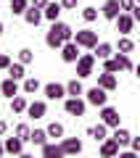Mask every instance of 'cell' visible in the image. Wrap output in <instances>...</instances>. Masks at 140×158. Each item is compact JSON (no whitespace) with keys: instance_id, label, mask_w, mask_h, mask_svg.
Instances as JSON below:
<instances>
[{"instance_id":"4","label":"cell","mask_w":140,"mask_h":158,"mask_svg":"<svg viewBox=\"0 0 140 158\" xmlns=\"http://www.w3.org/2000/svg\"><path fill=\"white\" fill-rule=\"evenodd\" d=\"M63 111L69 113V116H85V111H87V100H82V98H72L66 95L63 98Z\"/></svg>"},{"instance_id":"26","label":"cell","mask_w":140,"mask_h":158,"mask_svg":"<svg viewBox=\"0 0 140 158\" xmlns=\"http://www.w3.org/2000/svg\"><path fill=\"white\" fill-rule=\"evenodd\" d=\"M27 106H29V100L24 95L11 98V113H27Z\"/></svg>"},{"instance_id":"19","label":"cell","mask_w":140,"mask_h":158,"mask_svg":"<svg viewBox=\"0 0 140 158\" xmlns=\"http://www.w3.org/2000/svg\"><path fill=\"white\" fill-rule=\"evenodd\" d=\"M40 87H42V85H40L37 77H24L21 79V92H24V95H34Z\"/></svg>"},{"instance_id":"35","label":"cell","mask_w":140,"mask_h":158,"mask_svg":"<svg viewBox=\"0 0 140 158\" xmlns=\"http://www.w3.org/2000/svg\"><path fill=\"white\" fill-rule=\"evenodd\" d=\"M116 56H119V63H122V71H135V63L127 53H116Z\"/></svg>"},{"instance_id":"34","label":"cell","mask_w":140,"mask_h":158,"mask_svg":"<svg viewBox=\"0 0 140 158\" xmlns=\"http://www.w3.org/2000/svg\"><path fill=\"white\" fill-rule=\"evenodd\" d=\"M19 61H21L24 66H29V63L34 61V50L32 48H21V50H19Z\"/></svg>"},{"instance_id":"30","label":"cell","mask_w":140,"mask_h":158,"mask_svg":"<svg viewBox=\"0 0 140 158\" xmlns=\"http://www.w3.org/2000/svg\"><path fill=\"white\" fill-rule=\"evenodd\" d=\"M103 71H111V74H119V71H122V63H119V56H116V53H114L111 58L103 61Z\"/></svg>"},{"instance_id":"13","label":"cell","mask_w":140,"mask_h":158,"mask_svg":"<svg viewBox=\"0 0 140 158\" xmlns=\"http://www.w3.org/2000/svg\"><path fill=\"white\" fill-rule=\"evenodd\" d=\"M119 13H122V8H119V0H106V3H103V8H101V16L108 19V21H114Z\"/></svg>"},{"instance_id":"11","label":"cell","mask_w":140,"mask_h":158,"mask_svg":"<svg viewBox=\"0 0 140 158\" xmlns=\"http://www.w3.org/2000/svg\"><path fill=\"white\" fill-rule=\"evenodd\" d=\"M98 150H101V156H103V158H114V156H119L122 145H119L114 137H106V140L101 142V148H98Z\"/></svg>"},{"instance_id":"7","label":"cell","mask_w":140,"mask_h":158,"mask_svg":"<svg viewBox=\"0 0 140 158\" xmlns=\"http://www.w3.org/2000/svg\"><path fill=\"white\" fill-rule=\"evenodd\" d=\"M101 121L108 127V129H114V127H119V121H122V116H119L116 108H111L106 103V106H101Z\"/></svg>"},{"instance_id":"12","label":"cell","mask_w":140,"mask_h":158,"mask_svg":"<svg viewBox=\"0 0 140 158\" xmlns=\"http://www.w3.org/2000/svg\"><path fill=\"white\" fill-rule=\"evenodd\" d=\"M98 85H101L103 90L114 92L119 87V79H116V74H111V71H101V74H98Z\"/></svg>"},{"instance_id":"3","label":"cell","mask_w":140,"mask_h":158,"mask_svg":"<svg viewBox=\"0 0 140 158\" xmlns=\"http://www.w3.org/2000/svg\"><path fill=\"white\" fill-rule=\"evenodd\" d=\"M85 100H87V106L101 108V106H106V103H108V90H103L101 85H95V87H90V90L85 92Z\"/></svg>"},{"instance_id":"10","label":"cell","mask_w":140,"mask_h":158,"mask_svg":"<svg viewBox=\"0 0 140 158\" xmlns=\"http://www.w3.org/2000/svg\"><path fill=\"white\" fill-rule=\"evenodd\" d=\"M61 150L63 156H77V153H82V140L79 137H61Z\"/></svg>"},{"instance_id":"22","label":"cell","mask_w":140,"mask_h":158,"mask_svg":"<svg viewBox=\"0 0 140 158\" xmlns=\"http://www.w3.org/2000/svg\"><path fill=\"white\" fill-rule=\"evenodd\" d=\"M61 11H63V8H61V3H53V0H50V3H48V6L42 8V16L48 19V21H58Z\"/></svg>"},{"instance_id":"41","label":"cell","mask_w":140,"mask_h":158,"mask_svg":"<svg viewBox=\"0 0 140 158\" xmlns=\"http://www.w3.org/2000/svg\"><path fill=\"white\" fill-rule=\"evenodd\" d=\"M129 13H132V19H135L138 24H140V3H135V6H132V11H129Z\"/></svg>"},{"instance_id":"37","label":"cell","mask_w":140,"mask_h":158,"mask_svg":"<svg viewBox=\"0 0 140 158\" xmlns=\"http://www.w3.org/2000/svg\"><path fill=\"white\" fill-rule=\"evenodd\" d=\"M77 3H79V0H61V8H63V11H74Z\"/></svg>"},{"instance_id":"43","label":"cell","mask_w":140,"mask_h":158,"mask_svg":"<svg viewBox=\"0 0 140 158\" xmlns=\"http://www.w3.org/2000/svg\"><path fill=\"white\" fill-rule=\"evenodd\" d=\"M6 132H8V121H3V118H0V137L6 135Z\"/></svg>"},{"instance_id":"45","label":"cell","mask_w":140,"mask_h":158,"mask_svg":"<svg viewBox=\"0 0 140 158\" xmlns=\"http://www.w3.org/2000/svg\"><path fill=\"white\" fill-rule=\"evenodd\" d=\"M3 153H6V145H3V140H0V156H3Z\"/></svg>"},{"instance_id":"18","label":"cell","mask_w":140,"mask_h":158,"mask_svg":"<svg viewBox=\"0 0 140 158\" xmlns=\"http://www.w3.org/2000/svg\"><path fill=\"white\" fill-rule=\"evenodd\" d=\"M42 8H34V6H29L27 8V11H24V21H27L29 24V27H37V24L40 21H42Z\"/></svg>"},{"instance_id":"14","label":"cell","mask_w":140,"mask_h":158,"mask_svg":"<svg viewBox=\"0 0 140 158\" xmlns=\"http://www.w3.org/2000/svg\"><path fill=\"white\" fill-rule=\"evenodd\" d=\"M3 145H6V153H11V156H21L24 153V140L21 137H6V142H3Z\"/></svg>"},{"instance_id":"25","label":"cell","mask_w":140,"mask_h":158,"mask_svg":"<svg viewBox=\"0 0 140 158\" xmlns=\"http://www.w3.org/2000/svg\"><path fill=\"white\" fill-rule=\"evenodd\" d=\"M66 95H72V98L85 95V87H82V82H79V77H74V79L66 82Z\"/></svg>"},{"instance_id":"39","label":"cell","mask_w":140,"mask_h":158,"mask_svg":"<svg viewBox=\"0 0 140 158\" xmlns=\"http://www.w3.org/2000/svg\"><path fill=\"white\" fill-rule=\"evenodd\" d=\"M11 66V58L6 56V53H0V71H3V69H8Z\"/></svg>"},{"instance_id":"33","label":"cell","mask_w":140,"mask_h":158,"mask_svg":"<svg viewBox=\"0 0 140 158\" xmlns=\"http://www.w3.org/2000/svg\"><path fill=\"white\" fill-rule=\"evenodd\" d=\"M13 135H16V137H21L24 142H29V137H32V129H29V124H16Z\"/></svg>"},{"instance_id":"31","label":"cell","mask_w":140,"mask_h":158,"mask_svg":"<svg viewBox=\"0 0 140 158\" xmlns=\"http://www.w3.org/2000/svg\"><path fill=\"white\" fill-rule=\"evenodd\" d=\"M29 142H32V145H45V142H48V129H32V137H29Z\"/></svg>"},{"instance_id":"6","label":"cell","mask_w":140,"mask_h":158,"mask_svg":"<svg viewBox=\"0 0 140 158\" xmlns=\"http://www.w3.org/2000/svg\"><path fill=\"white\" fill-rule=\"evenodd\" d=\"M114 24H116V32H119V34H129L138 21L132 19V13H129V11H122L116 19H114Z\"/></svg>"},{"instance_id":"38","label":"cell","mask_w":140,"mask_h":158,"mask_svg":"<svg viewBox=\"0 0 140 158\" xmlns=\"http://www.w3.org/2000/svg\"><path fill=\"white\" fill-rule=\"evenodd\" d=\"M129 150H132V153H140V137H132V140H129Z\"/></svg>"},{"instance_id":"5","label":"cell","mask_w":140,"mask_h":158,"mask_svg":"<svg viewBox=\"0 0 140 158\" xmlns=\"http://www.w3.org/2000/svg\"><path fill=\"white\" fill-rule=\"evenodd\" d=\"M79 50H82V48H79L77 42H74V40L63 42V45H61V61H63V63H77V58L82 56Z\"/></svg>"},{"instance_id":"28","label":"cell","mask_w":140,"mask_h":158,"mask_svg":"<svg viewBox=\"0 0 140 158\" xmlns=\"http://www.w3.org/2000/svg\"><path fill=\"white\" fill-rule=\"evenodd\" d=\"M135 50V42L132 40H129V34H122V37H119V42H116V53H132Z\"/></svg>"},{"instance_id":"29","label":"cell","mask_w":140,"mask_h":158,"mask_svg":"<svg viewBox=\"0 0 140 158\" xmlns=\"http://www.w3.org/2000/svg\"><path fill=\"white\" fill-rule=\"evenodd\" d=\"M6 71H8V77H13V79H19V82H21L24 77H27V71H24V63H21V61H16V63L11 61V66H8Z\"/></svg>"},{"instance_id":"23","label":"cell","mask_w":140,"mask_h":158,"mask_svg":"<svg viewBox=\"0 0 140 158\" xmlns=\"http://www.w3.org/2000/svg\"><path fill=\"white\" fill-rule=\"evenodd\" d=\"M50 29H56V32L61 34V37H63V42L74 40V29L69 27V24H63V21H50Z\"/></svg>"},{"instance_id":"21","label":"cell","mask_w":140,"mask_h":158,"mask_svg":"<svg viewBox=\"0 0 140 158\" xmlns=\"http://www.w3.org/2000/svg\"><path fill=\"white\" fill-rule=\"evenodd\" d=\"M111 137L119 142L122 148H129V140H132V135H129V129H124V127H114Z\"/></svg>"},{"instance_id":"36","label":"cell","mask_w":140,"mask_h":158,"mask_svg":"<svg viewBox=\"0 0 140 158\" xmlns=\"http://www.w3.org/2000/svg\"><path fill=\"white\" fill-rule=\"evenodd\" d=\"M82 19H85L87 24H93V21L98 19V8H95V6H87V8H82Z\"/></svg>"},{"instance_id":"17","label":"cell","mask_w":140,"mask_h":158,"mask_svg":"<svg viewBox=\"0 0 140 158\" xmlns=\"http://www.w3.org/2000/svg\"><path fill=\"white\" fill-rule=\"evenodd\" d=\"M40 153H42L45 158H61L63 156L61 142H45V145H40Z\"/></svg>"},{"instance_id":"24","label":"cell","mask_w":140,"mask_h":158,"mask_svg":"<svg viewBox=\"0 0 140 158\" xmlns=\"http://www.w3.org/2000/svg\"><path fill=\"white\" fill-rule=\"evenodd\" d=\"M93 53H95L98 61H106V58L114 56V45H108V42H98V45L93 48Z\"/></svg>"},{"instance_id":"32","label":"cell","mask_w":140,"mask_h":158,"mask_svg":"<svg viewBox=\"0 0 140 158\" xmlns=\"http://www.w3.org/2000/svg\"><path fill=\"white\" fill-rule=\"evenodd\" d=\"M27 8H29V0H11V13L13 16H24Z\"/></svg>"},{"instance_id":"40","label":"cell","mask_w":140,"mask_h":158,"mask_svg":"<svg viewBox=\"0 0 140 158\" xmlns=\"http://www.w3.org/2000/svg\"><path fill=\"white\" fill-rule=\"evenodd\" d=\"M132 6H135V0H119V8L122 11H132Z\"/></svg>"},{"instance_id":"16","label":"cell","mask_w":140,"mask_h":158,"mask_svg":"<svg viewBox=\"0 0 140 158\" xmlns=\"http://www.w3.org/2000/svg\"><path fill=\"white\" fill-rule=\"evenodd\" d=\"M27 113H29L32 118H42L45 113H48V103H45V100H32V103L27 106Z\"/></svg>"},{"instance_id":"20","label":"cell","mask_w":140,"mask_h":158,"mask_svg":"<svg viewBox=\"0 0 140 158\" xmlns=\"http://www.w3.org/2000/svg\"><path fill=\"white\" fill-rule=\"evenodd\" d=\"M45 45L50 48V50H61V45H63V37L56 32V29H48V34H45Z\"/></svg>"},{"instance_id":"1","label":"cell","mask_w":140,"mask_h":158,"mask_svg":"<svg viewBox=\"0 0 140 158\" xmlns=\"http://www.w3.org/2000/svg\"><path fill=\"white\" fill-rule=\"evenodd\" d=\"M95 53H82V56L77 58V77L85 79V77H93V71H95Z\"/></svg>"},{"instance_id":"44","label":"cell","mask_w":140,"mask_h":158,"mask_svg":"<svg viewBox=\"0 0 140 158\" xmlns=\"http://www.w3.org/2000/svg\"><path fill=\"white\" fill-rule=\"evenodd\" d=\"M135 77L140 79V63H138V66H135Z\"/></svg>"},{"instance_id":"42","label":"cell","mask_w":140,"mask_h":158,"mask_svg":"<svg viewBox=\"0 0 140 158\" xmlns=\"http://www.w3.org/2000/svg\"><path fill=\"white\" fill-rule=\"evenodd\" d=\"M50 3V0H29V6H34V8H45Z\"/></svg>"},{"instance_id":"8","label":"cell","mask_w":140,"mask_h":158,"mask_svg":"<svg viewBox=\"0 0 140 158\" xmlns=\"http://www.w3.org/2000/svg\"><path fill=\"white\" fill-rule=\"evenodd\" d=\"M45 98L48 100H63L66 98V85H58V82H48V85L42 87Z\"/></svg>"},{"instance_id":"46","label":"cell","mask_w":140,"mask_h":158,"mask_svg":"<svg viewBox=\"0 0 140 158\" xmlns=\"http://www.w3.org/2000/svg\"><path fill=\"white\" fill-rule=\"evenodd\" d=\"M3 32H6V27H3V21H0V34H3Z\"/></svg>"},{"instance_id":"27","label":"cell","mask_w":140,"mask_h":158,"mask_svg":"<svg viewBox=\"0 0 140 158\" xmlns=\"http://www.w3.org/2000/svg\"><path fill=\"white\" fill-rule=\"evenodd\" d=\"M45 129H48V137H50V140H61V137H63V132H66L61 121H50V124L45 127Z\"/></svg>"},{"instance_id":"2","label":"cell","mask_w":140,"mask_h":158,"mask_svg":"<svg viewBox=\"0 0 140 158\" xmlns=\"http://www.w3.org/2000/svg\"><path fill=\"white\" fill-rule=\"evenodd\" d=\"M74 42L79 48H85V50H93L98 45V32L95 29H77L74 32Z\"/></svg>"},{"instance_id":"15","label":"cell","mask_w":140,"mask_h":158,"mask_svg":"<svg viewBox=\"0 0 140 158\" xmlns=\"http://www.w3.org/2000/svg\"><path fill=\"white\" fill-rule=\"evenodd\" d=\"M87 135L93 137L95 142H103L108 137V127L103 124V121H98V124H93V127H87Z\"/></svg>"},{"instance_id":"9","label":"cell","mask_w":140,"mask_h":158,"mask_svg":"<svg viewBox=\"0 0 140 158\" xmlns=\"http://www.w3.org/2000/svg\"><path fill=\"white\" fill-rule=\"evenodd\" d=\"M19 92H21V87H19V79L8 77V79H3V82H0V95H3V98H8V100H11V98H16Z\"/></svg>"},{"instance_id":"47","label":"cell","mask_w":140,"mask_h":158,"mask_svg":"<svg viewBox=\"0 0 140 158\" xmlns=\"http://www.w3.org/2000/svg\"><path fill=\"white\" fill-rule=\"evenodd\" d=\"M135 3H140V0H135Z\"/></svg>"}]
</instances>
